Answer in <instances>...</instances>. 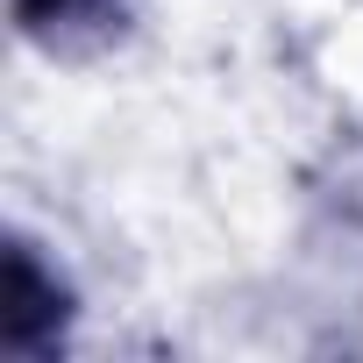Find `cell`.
I'll return each instance as SVG.
<instances>
[{
	"mask_svg": "<svg viewBox=\"0 0 363 363\" xmlns=\"http://www.w3.org/2000/svg\"><path fill=\"white\" fill-rule=\"evenodd\" d=\"M72 285L57 278V264H43V250L29 235L8 242V306H0V342L15 356H50L72 328Z\"/></svg>",
	"mask_w": 363,
	"mask_h": 363,
	"instance_id": "obj_1",
	"label": "cell"
},
{
	"mask_svg": "<svg viewBox=\"0 0 363 363\" xmlns=\"http://www.w3.org/2000/svg\"><path fill=\"white\" fill-rule=\"evenodd\" d=\"M15 29L43 57H93L128 29V0H15Z\"/></svg>",
	"mask_w": 363,
	"mask_h": 363,
	"instance_id": "obj_2",
	"label": "cell"
},
{
	"mask_svg": "<svg viewBox=\"0 0 363 363\" xmlns=\"http://www.w3.org/2000/svg\"><path fill=\"white\" fill-rule=\"evenodd\" d=\"M342 207L363 221V157H356V164H349V178H342Z\"/></svg>",
	"mask_w": 363,
	"mask_h": 363,
	"instance_id": "obj_3",
	"label": "cell"
}]
</instances>
